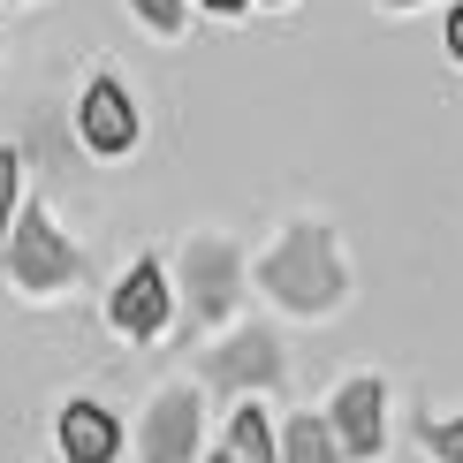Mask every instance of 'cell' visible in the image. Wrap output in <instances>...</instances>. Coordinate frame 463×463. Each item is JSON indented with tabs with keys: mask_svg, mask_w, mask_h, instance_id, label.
Masks as SVG:
<instances>
[{
	"mask_svg": "<svg viewBox=\"0 0 463 463\" xmlns=\"http://www.w3.org/2000/svg\"><path fill=\"white\" fill-rule=\"evenodd\" d=\"M0 250H8V274L24 288H69L76 281V243L53 228L46 205H15V228L0 236Z\"/></svg>",
	"mask_w": 463,
	"mask_h": 463,
	"instance_id": "cell-2",
	"label": "cell"
},
{
	"mask_svg": "<svg viewBox=\"0 0 463 463\" xmlns=\"http://www.w3.org/2000/svg\"><path fill=\"white\" fill-rule=\"evenodd\" d=\"M281 463H342V440L326 418H288V433H281Z\"/></svg>",
	"mask_w": 463,
	"mask_h": 463,
	"instance_id": "cell-11",
	"label": "cell"
},
{
	"mask_svg": "<svg viewBox=\"0 0 463 463\" xmlns=\"http://www.w3.org/2000/svg\"><path fill=\"white\" fill-rule=\"evenodd\" d=\"M61 463H69V456H61Z\"/></svg>",
	"mask_w": 463,
	"mask_h": 463,
	"instance_id": "cell-20",
	"label": "cell"
},
{
	"mask_svg": "<svg viewBox=\"0 0 463 463\" xmlns=\"http://www.w3.org/2000/svg\"><path fill=\"white\" fill-rule=\"evenodd\" d=\"M129 15H137V24H145L152 38H175L190 8H183V0H129Z\"/></svg>",
	"mask_w": 463,
	"mask_h": 463,
	"instance_id": "cell-12",
	"label": "cell"
},
{
	"mask_svg": "<svg viewBox=\"0 0 463 463\" xmlns=\"http://www.w3.org/2000/svg\"><path fill=\"white\" fill-rule=\"evenodd\" d=\"M76 137L99 152V160H122V152L137 145V99H129L114 76L84 84V99H76Z\"/></svg>",
	"mask_w": 463,
	"mask_h": 463,
	"instance_id": "cell-5",
	"label": "cell"
},
{
	"mask_svg": "<svg viewBox=\"0 0 463 463\" xmlns=\"http://www.w3.org/2000/svg\"><path fill=\"white\" fill-rule=\"evenodd\" d=\"M449 61H463V0L449 8Z\"/></svg>",
	"mask_w": 463,
	"mask_h": 463,
	"instance_id": "cell-15",
	"label": "cell"
},
{
	"mask_svg": "<svg viewBox=\"0 0 463 463\" xmlns=\"http://www.w3.org/2000/svg\"><path fill=\"white\" fill-rule=\"evenodd\" d=\"M198 456V388H167L145 411V463H190Z\"/></svg>",
	"mask_w": 463,
	"mask_h": 463,
	"instance_id": "cell-6",
	"label": "cell"
},
{
	"mask_svg": "<svg viewBox=\"0 0 463 463\" xmlns=\"http://www.w3.org/2000/svg\"><path fill=\"white\" fill-rule=\"evenodd\" d=\"M15 205H24V160L0 145V236L15 228Z\"/></svg>",
	"mask_w": 463,
	"mask_h": 463,
	"instance_id": "cell-13",
	"label": "cell"
},
{
	"mask_svg": "<svg viewBox=\"0 0 463 463\" xmlns=\"http://www.w3.org/2000/svg\"><path fill=\"white\" fill-rule=\"evenodd\" d=\"M388 8H418V0H388Z\"/></svg>",
	"mask_w": 463,
	"mask_h": 463,
	"instance_id": "cell-18",
	"label": "cell"
},
{
	"mask_svg": "<svg viewBox=\"0 0 463 463\" xmlns=\"http://www.w3.org/2000/svg\"><path fill=\"white\" fill-rule=\"evenodd\" d=\"M213 380L221 388H274L281 380V350L266 326H243V335H228L213 350Z\"/></svg>",
	"mask_w": 463,
	"mask_h": 463,
	"instance_id": "cell-7",
	"label": "cell"
},
{
	"mask_svg": "<svg viewBox=\"0 0 463 463\" xmlns=\"http://www.w3.org/2000/svg\"><path fill=\"white\" fill-rule=\"evenodd\" d=\"M205 463H243V456H228V449H213V456H205Z\"/></svg>",
	"mask_w": 463,
	"mask_h": 463,
	"instance_id": "cell-17",
	"label": "cell"
},
{
	"mask_svg": "<svg viewBox=\"0 0 463 463\" xmlns=\"http://www.w3.org/2000/svg\"><path fill=\"white\" fill-rule=\"evenodd\" d=\"M183 281H190V297H198V312H221V304L236 297V259H228V250L205 236V243H190Z\"/></svg>",
	"mask_w": 463,
	"mask_h": 463,
	"instance_id": "cell-9",
	"label": "cell"
},
{
	"mask_svg": "<svg viewBox=\"0 0 463 463\" xmlns=\"http://www.w3.org/2000/svg\"><path fill=\"white\" fill-rule=\"evenodd\" d=\"M228 456H243V463H281V433H274V418H266L259 402H243V411L228 418Z\"/></svg>",
	"mask_w": 463,
	"mask_h": 463,
	"instance_id": "cell-10",
	"label": "cell"
},
{
	"mask_svg": "<svg viewBox=\"0 0 463 463\" xmlns=\"http://www.w3.org/2000/svg\"><path fill=\"white\" fill-rule=\"evenodd\" d=\"M326 426H335V440H342L350 463H373L380 449H388V388H380L373 373L342 380L335 402H326Z\"/></svg>",
	"mask_w": 463,
	"mask_h": 463,
	"instance_id": "cell-4",
	"label": "cell"
},
{
	"mask_svg": "<svg viewBox=\"0 0 463 463\" xmlns=\"http://www.w3.org/2000/svg\"><path fill=\"white\" fill-rule=\"evenodd\" d=\"M205 8H213V15H243L250 0H205Z\"/></svg>",
	"mask_w": 463,
	"mask_h": 463,
	"instance_id": "cell-16",
	"label": "cell"
},
{
	"mask_svg": "<svg viewBox=\"0 0 463 463\" xmlns=\"http://www.w3.org/2000/svg\"><path fill=\"white\" fill-rule=\"evenodd\" d=\"M167 319H175V281H167L160 259H137L107 297V326L129 342H152V335H167Z\"/></svg>",
	"mask_w": 463,
	"mask_h": 463,
	"instance_id": "cell-3",
	"label": "cell"
},
{
	"mask_svg": "<svg viewBox=\"0 0 463 463\" xmlns=\"http://www.w3.org/2000/svg\"><path fill=\"white\" fill-rule=\"evenodd\" d=\"M266 288H274L288 312H335L342 288H350V266L335 259V236L326 228H288L281 250L266 259Z\"/></svg>",
	"mask_w": 463,
	"mask_h": 463,
	"instance_id": "cell-1",
	"label": "cell"
},
{
	"mask_svg": "<svg viewBox=\"0 0 463 463\" xmlns=\"http://www.w3.org/2000/svg\"><path fill=\"white\" fill-rule=\"evenodd\" d=\"M61 456L69 463H114V456H122V418L76 395L61 411Z\"/></svg>",
	"mask_w": 463,
	"mask_h": 463,
	"instance_id": "cell-8",
	"label": "cell"
},
{
	"mask_svg": "<svg viewBox=\"0 0 463 463\" xmlns=\"http://www.w3.org/2000/svg\"><path fill=\"white\" fill-rule=\"evenodd\" d=\"M266 8H288V0H266Z\"/></svg>",
	"mask_w": 463,
	"mask_h": 463,
	"instance_id": "cell-19",
	"label": "cell"
},
{
	"mask_svg": "<svg viewBox=\"0 0 463 463\" xmlns=\"http://www.w3.org/2000/svg\"><path fill=\"white\" fill-rule=\"evenodd\" d=\"M426 440H433V456H440V463H463V418H449V426H433Z\"/></svg>",
	"mask_w": 463,
	"mask_h": 463,
	"instance_id": "cell-14",
	"label": "cell"
}]
</instances>
